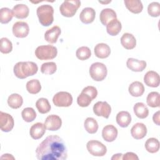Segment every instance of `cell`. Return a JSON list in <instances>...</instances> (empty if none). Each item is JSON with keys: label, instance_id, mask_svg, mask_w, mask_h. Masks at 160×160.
Wrapping results in <instances>:
<instances>
[{"label": "cell", "instance_id": "obj_30", "mask_svg": "<svg viewBox=\"0 0 160 160\" xmlns=\"http://www.w3.org/2000/svg\"><path fill=\"white\" fill-rule=\"evenodd\" d=\"M36 106L38 111L41 114H46L50 111L51 106L46 98H39L36 102Z\"/></svg>", "mask_w": 160, "mask_h": 160}, {"label": "cell", "instance_id": "obj_5", "mask_svg": "<svg viewBox=\"0 0 160 160\" xmlns=\"http://www.w3.org/2000/svg\"><path fill=\"white\" fill-rule=\"evenodd\" d=\"M108 70L106 66L101 62L92 63L89 68V74L91 78L96 81H101L107 76Z\"/></svg>", "mask_w": 160, "mask_h": 160}, {"label": "cell", "instance_id": "obj_22", "mask_svg": "<svg viewBox=\"0 0 160 160\" xmlns=\"http://www.w3.org/2000/svg\"><path fill=\"white\" fill-rule=\"evenodd\" d=\"M12 13L14 16L18 19H24L26 18L29 13V8L23 4H18L15 5L12 9Z\"/></svg>", "mask_w": 160, "mask_h": 160}, {"label": "cell", "instance_id": "obj_36", "mask_svg": "<svg viewBox=\"0 0 160 160\" xmlns=\"http://www.w3.org/2000/svg\"><path fill=\"white\" fill-rule=\"evenodd\" d=\"M21 116L24 121L30 122L35 119L36 118V113L33 108H26L22 111Z\"/></svg>", "mask_w": 160, "mask_h": 160}, {"label": "cell", "instance_id": "obj_43", "mask_svg": "<svg viewBox=\"0 0 160 160\" xmlns=\"http://www.w3.org/2000/svg\"><path fill=\"white\" fill-rule=\"evenodd\" d=\"M122 159L123 160H131V159H139L138 156L132 152H128L126 154H124V155H122Z\"/></svg>", "mask_w": 160, "mask_h": 160}, {"label": "cell", "instance_id": "obj_33", "mask_svg": "<svg viewBox=\"0 0 160 160\" xmlns=\"http://www.w3.org/2000/svg\"><path fill=\"white\" fill-rule=\"evenodd\" d=\"M146 102L149 106L152 108H157L159 107L160 104V96L159 93L158 92H151L148 94Z\"/></svg>", "mask_w": 160, "mask_h": 160}, {"label": "cell", "instance_id": "obj_37", "mask_svg": "<svg viewBox=\"0 0 160 160\" xmlns=\"http://www.w3.org/2000/svg\"><path fill=\"white\" fill-rule=\"evenodd\" d=\"M56 69L57 66L54 62H44L41 66V71L44 74L51 75L56 71Z\"/></svg>", "mask_w": 160, "mask_h": 160}, {"label": "cell", "instance_id": "obj_39", "mask_svg": "<svg viewBox=\"0 0 160 160\" xmlns=\"http://www.w3.org/2000/svg\"><path fill=\"white\" fill-rule=\"evenodd\" d=\"M76 57L81 60L84 61L89 59L91 56V51L87 46H82L79 48L76 52Z\"/></svg>", "mask_w": 160, "mask_h": 160}, {"label": "cell", "instance_id": "obj_34", "mask_svg": "<svg viewBox=\"0 0 160 160\" xmlns=\"http://www.w3.org/2000/svg\"><path fill=\"white\" fill-rule=\"evenodd\" d=\"M26 89L30 94H36L40 92L41 85L38 79H31L26 83Z\"/></svg>", "mask_w": 160, "mask_h": 160}, {"label": "cell", "instance_id": "obj_44", "mask_svg": "<svg viewBox=\"0 0 160 160\" xmlns=\"http://www.w3.org/2000/svg\"><path fill=\"white\" fill-rule=\"evenodd\" d=\"M152 119H153V122L156 124L158 126L159 125V111L154 114L152 116Z\"/></svg>", "mask_w": 160, "mask_h": 160}, {"label": "cell", "instance_id": "obj_38", "mask_svg": "<svg viewBox=\"0 0 160 160\" xmlns=\"http://www.w3.org/2000/svg\"><path fill=\"white\" fill-rule=\"evenodd\" d=\"M92 100V98L88 94L82 91L77 98V103L79 106L85 108L88 107Z\"/></svg>", "mask_w": 160, "mask_h": 160}, {"label": "cell", "instance_id": "obj_41", "mask_svg": "<svg viewBox=\"0 0 160 160\" xmlns=\"http://www.w3.org/2000/svg\"><path fill=\"white\" fill-rule=\"evenodd\" d=\"M12 49V44L10 40L6 38L1 39V49L0 51L3 54H8Z\"/></svg>", "mask_w": 160, "mask_h": 160}, {"label": "cell", "instance_id": "obj_40", "mask_svg": "<svg viewBox=\"0 0 160 160\" xmlns=\"http://www.w3.org/2000/svg\"><path fill=\"white\" fill-rule=\"evenodd\" d=\"M148 12L152 17H158L160 15V4L158 2H152L148 5Z\"/></svg>", "mask_w": 160, "mask_h": 160}, {"label": "cell", "instance_id": "obj_35", "mask_svg": "<svg viewBox=\"0 0 160 160\" xmlns=\"http://www.w3.org/2000/svg\"><path fill=\"white\" fill-rule=\"evenodd\" d=\"M14 16L12 10L8 8H2L0 9V22L2 24H7L11 21Z\"/></svg>", "mask_w": 160, "mask_h": 160}, {"label": "cell", "instance_id": "obj_8", "mask_svg": "<svg viewBox=\"0 0 160 160\" xmlns=\"http://www.w3.org/2000/svg\"><path fill=\"white\" fill-rule=\"evenodd\" d=\"M52 102L58 107H69L72 103V97L68 92L60 91L54 96Z\"/></svg>", "mask_w": 160, "mask_h": 160}, {"label": "cell", "instance_id": "obj_4", "mask_svg": "<svg viewBox=\"0 0 160 160\" xmlns=\"http://www.w3.org/2000/svg\"><path fill=\"white\" fill-rule=\"evenodd\" d=\"M57 54V48L51 45L39 46L35 50V55L40 60L52 59L56 57Z\"/></svg>", "mask_w": 160, "mask_h": 160}, {"label": "cell", "instance_id": "obj_1", "mask_svg": "<svg viewBox=\"0 0 160 160\" xmlns=\"http://www.w3.org/2000/svg\"><path fill=\"white\" fill-rule=\"evenodd\" d=\"M36 154L39 160H64L68 157L65 143L57 135H50L43 140L37 147Z\"/></svg>", "mask_w": 160, "mask_h": 160}, {"label": "cell", "instance_id": "obj_18", "mask_svg": "<svg viewBox=\"0 0 160 160\" xmlns=\"http://www.w3.org/2000/svg\"><path fill=\"white\" fill-rule=\"evenodd\" d=\"M96 12L92 8H85L80 13L79 19L84 24H90L95 19Z\"/></svg>", "mask_w": 160, "mask_h": 160}, {"label": "cell", "instance_id": "obj_13", "mask_svg": "<svg viewBox=\"0 0 160 160\" xmlns=\"http://www.w3.org/2000/svg\"><path fill=\"white\" fill-rule=\"evenodd\" d=\"M118 129L113 125L109 124L104 126L102 131V136L107 142L114 141L118 136Z\"/></svg>", "mask_w": 160, "mask_h": 160}, {"label": "cell", "instance_id": "obj_24", "mask_svg": "<svg viewBox=\"0 0 160 160\" xmlns=\"http://www.w3.org/2000/svg\"><path fill=\"white\" fill-rule=\"evenodd\" d=\"M116 122L121 128H126L131 122V116L128 111H120L118 113L116 118Z\"/></svg>", "mask_w": 160, "mask_h": 160}, {"label": "cell", "instance_id": "obj_32", "mask_svg": "<svg viewBox=\"0 0 160 160\" xmlns=\"http://www.w3.org/2000/svg\"><path fill=\"white\" fill-rule=\"evenodd\" d=\"M145 148L150 153L157 152L159 149V142L158 139L154 138H149L145 142Z\"/></svg>", "mask_w": 160, "mask_h": 160}, {"label": "cell", "instance_id": "obj_10", "mask_svg": "<svg viewBox=\"0 0 160 160\" xmlns=\"http://www.w3.org/2000/svg\"><path fill=\"white\" fill-rule=\"evenodd\" d=\"M14 121L11 115L9 114L0 112V127L3 132H9L14 128Z\"/></svg>", "mask_w": 160, "mask_h": 160}, {"label": "cell", "instance_id": "obj_27", "mask_svg": "<svg viewBox=\"0 0 160 160\" xmlns=\"http://www.w3.org/2000/svg\"><path fill=\"white\" fill-rule=\"evenodd\" d=\"M129 94L134 97L141 96L144 92V87L142 82L134 81L132 82L128 88Z\"/></svg>", "mask_w": 160, "mask_h": 160}, {"label": "cell", "instance_id": "obj_2", "mask_svg": "<svg viewBox=\"0 0 160 160\" xmlns=\"http://www.w3.org/2000/svg\"><path fill=\"white\" fill-rule=\"evenodd\" d=\"M38 67L37 64L32 61L18 62L13 68L15 76L19 79H25L30 76L37 73Z\"/></svg>", "mask_w": 160, "mask_h": 160}, {"label": "cell", "instance_id": "obj_45", "mask_svg": "<svg viewBox=\"0 0 160 160\" xmlns=\"http://www.w3.org/2000/svg\"><path fill=\"white\" fill-rule=\"evenodd\" d=\"M122 158V154L121 153H118V154H114V156L111 158L112 160L114 159H121Z\"/></svg>", "mask_w": 160, "mask_h": 160}, {"label": "cell", "instance_id": "obj_29", "mask_svg": "<svg viewBox=\"0 0 160 160\" xmlns=\"http://www.w3.org/2000/svg\"><path fill=\"white\" fill-rule=\"evenodd\" d=\"M23 103V99L21 95L17 93L11 94L8 99V104L9 106L12 109L19 108Z\"/></svg>", "mask_w": 160, "mask_h": 160}, {"label": "cell", "instance_id": "obj_3", "mask_svg": "<svg viewBox=\"0 0 160 160\" xmlns=\"http://www.w3.org/2000/svg\"><path fill=\"white\" fill-rule=\"evenodd\" d=\"M39 22L43 26H50L54 21V9L49 4H43L39 6L36 10Z\"/></svg>", "mask_w": 160, "mask_h": 160}, {"label": "cell", "instance_id": "obj_23", "mask_svg": "<svg viewBox=\"0 0 160 160\" xmlns=\"http://www.w3.org/2000/svg\"><path fill=\"white\" fill-rule=\"evenodd\" d=\"M121 43L125 49H132L136 45V40L132 34L126 32L121 38Z\"/></svg>", "mask_w": 160, "mask_h": 160}, {"label": "cell", "instance_id": "obj_7", "mask_svg": "<svg viewBox=\"0 0 160 160\" xmlns=\"http://www.w3.org/2000/svg\"><path fill=\"white\" fill-rule=\"evenodd\" d=\"M86 148L88 152L94 156H103L107 152L106 146L100 141L96 140L88 141Z\"/></svg>", "mask_w": 160, "mask_h": 160}, {"label": "cell", "instance_id": "obj_11", "mask_svg": "<svg viewBox=\"0 0 160 160\" xmlns=\"http://www.w3.org/2000/svg\"><path fill=\"white\" fill-rule=\"evenodd\" d=\"M29 32V28L26 22L18 21L13 24L12 33L14 36L19 38L26 37Z\"/></svg>", "mask_w": 160, "mask_h": 160}, {"label": "cell", "instance_id": "obj_46", "mask_svg": "<svg viewBox=\"0 0 160 160\" xmlns=\"http://www.w3.org/2000/svg\"><path fill=\"white\" fill-rule=\"evenodd\" d=\"M14 159V158L11 155V154H3L1 157V159Z\"/></svg>", "mask_w": 160, "mask_h": 160}, {"label": "cell", "instance_id": "obj_20", "mask_svg": "<svg viewBox=\"0 0 160 160\" xmlns=\"http://www.w3.org/2000/svg\"><path fill=\"white\" fill-rule=\"evenodd\" d=\"M117 18V15L116 12L110 8L103 9L99 15V19L101 22L104 25L106 26L111 20Z\"/></svg>", "mask_w": 160, "mask_h": 160}, {"label": "cell", "instance_id": "obj_42", "mask_svg": "<svg viewBox=\"0 0 160 160\" xmlns=\"http://www.w3.org/2000/svg\"><path fill=\"white\" fill-rule=\"evenodd\" d=\"M82 91L88 94L92 98V99H94L98 95V91H97L96 88L92 86H88L84 88L82 90Z\"/></svg>", "mask_w": 160, "mask_h": 160}, {"label": "cell", "instance_id": "obj_15", "mask_svg": "<svg viewBox=\"0 0 160 160\" xmlns=\"http://www.w3.org/2000/svg\"><path fill=\"white\" fill-rule=\"evenodd\" d=\"M131 134L134 139H141L144 138L147 134V128L143 123L137 122L132 127Z\"/></svg>", "mask_w": 160, "mask_h": 160}, {"label": "cell", "instance_id": "obj_12", "mask_svg": "<svg viewBox=\"0 0 160 160\" xmlns=\"http://www.w3.org/2000/svg\"><path fill=\"white\" fill-rule=\"evenodd\" d=\"M44 124L46 128L49 131H57L61 127L62 120L59 116L51 114L46 118Z\"/></svg>", "mask_w": 160, "mask_h": 160}, {"label": "cell", "instance_id": "obj_28", "mask_svg": "<svg viewBox=\"0 0 160 160\" xmlns=\"http://www.w3.org/2000/svg\"><path fill=\"white\" fill-rule=\"evenodd\" d=\"M133 110L135 115L140 119H144L149 114L148 108L143 102L136 103L133 107Z\"/></svg>", "mask_w": 160, "mask_h": 160}, {"label": "cell", "instance_id": "obj_16", "mask_svg": "<svg viewBox=\"0 0 160 160\" xmlns=\"http://www.w3.org/2000/svg\"><path fill=\"white\" fill-rule=\"evenodd\" d=\"M126 65L130 70L134 72H141L146 68V61L132 58L128 59Z\"/></svg>", "mask_w": 160, "mask_h": 160}, {"label": "cell", "instance_id": "obj_6", "mask_svg": "<svg viewBox=\"0 0 160 160\" xmlns=\"http://www.w3.org/2000/svg\"><path fill=\"white\" fill-rule=\"evenodd\" d=\"M81 6V1L78 0L65 1L60 6L59 10L63 16L71 18L74 16Z\"/></svg>", "mask_w": 160, "mask_h": 160}, {"label": "cell", "instance_id": "obj_9", "mask_svg": "<svg viewBox=\"0 0 160 160\" xmlns=\"http://www.w3.org/2000/svg\"><path fill=\"white\" fill-rule=\"evenodd\" d=\"M111 111V108L106 101H98L93 106V112L98 116H102L108 119Z\"/></svg>", "mask_w": 160, "mask_h": 160}, {"label": "cell", "instance_id": "obj_26", "mask_svg": "<svg viewBox=\"0 0 160 160\" xmlns=\"http://www.w3.org/2000/svg\"><path fill=\"white\" fill-rule=\"evenodd\" d=\"M122 28V25L121 22L116 18L111 20L107 25H106V30L107 32L112 36L118 35Z\"/></svg>", "mask_w": 160, "mask_h": 160}, {"label": "cell", "instance_id": "obj_31", "mask_svg": "<svg viewBox=\"0 0 160 160\" xmlns=\"http://www.w3.org/2000/svg\"><path fill=\"white\" fill-rule=\"evenodd\" d=\"M84 126L86 131L90 134L96 133L98 129V122L93 118H87L84 121Z\"/></svg>", "mask_w": 160, "mask_h": 160}, {"label": "cell", "instance_id": "obj_25", "mask_svg": "<svg viewBox=\"0 0 160 160\" xmlns=\"http://www.w3.org/2000/svg\"><path fill=\"white\" fill-rule=\"evenodd\" d=\"M126 8L134 14L140 13L143 9V5L139 0H125L124 1Z\"/></svg>", "mask_w": 160, "mask_h": 160}, {"label": "cell", "instance_id": "obj_14", "mask_svg": "<svg viewBox=\"0 0 160 160\" xmlns=\"http://www.w3.org/2000/svg\"><path fill=\"white\" fill-rule=\"evenodd\" d=\"M144 81L148 86L152 88L158 87L160 82L159 76L155 71H149L144 76Z\"/></svg>", "mask_w": 160, "mask_h": 160}, {"label": "cell", "instance_id": "obj_19", "mask_svg": "<svg viewBox=\"0 0 160 160\" xmlns=\"http://www.w3.org/2000/svg\"><path fill=\"white\" fill-rule=\"evenodd\" d=\"M61 32V30L60 28L58 26H54L46 31L44 34V39L47 42L51 44L56 43Z\"/></svg>", "mask_w": 160, "mask_h": 160}, {"label": "cell", "instance_id": "obj_21", "mask_svg": "<svg viewBox=\"0 0 160 160\" xmlns=\"http://www.w3.org/2000/svg\"><path fill=\"white\" fill-rule=\"evenodd\" d=\"M94 54L96 57L101 59L108 58L111 53L110 47L105 43H99L94 47Z\"/></svg>", "mask_w": 160, "mask_h": 160}, {"label": "cell", "instance_id": "obj_17", "mask_svg": "<svg viewBox=\"0 0 160 160\" xmlns=\"http://www.w3.org/2000/svg\"><path fill=\"white\" fill-rule=\"evenodd\" d=\"M46 127L41 122H36L32 125L29 130L31 137L34 139L41 138L46 132Z\"/></svg>", "mask_w": 160, "mask_h": 160}]
</instances>
